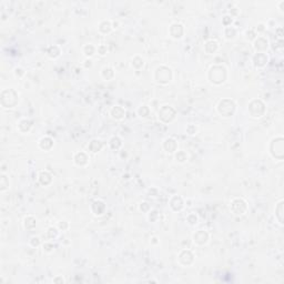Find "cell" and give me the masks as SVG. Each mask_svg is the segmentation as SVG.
<instances>
[{
  "mask_svg": "<svg viewBox=\"0 0 284 284\" xmlns=\"http://www.w3.org/2000/svg\"><path fill=\"white\" fill-rule=\"evenodd\" d=\"M171 77H172V72L167 67L158 68L157 71H155V79H157V81H159L161 83L169 82L171 80Z\"/></svg>",
  "mask_w": 284,
  "mask_h": 284,
  "instance_id": "cell-2",
  "label": "cell"
},
{
  "mask_svg": "<svg viewBox=\"0 0 284 284\" xmlns=\"http://www.w3.org/2000/svg\"><path fill=\"white\" fill-rule=\"evenodd\" d=\"M193 239H194V242H196L198 244H203V243L207 242L208 234L204 232V231H199V232H196L195 234H194Z\"/></svg>",
  "mask_w": 284,
  "mask_h": 284,
  "instance_id": "cell-5",
  "label": "cell"
},
{
  "mask_svg": "<svg viewBox=\"0 0 284 284\" xmlns=\"http://www.w3.org/2000/svg\"><path fill=\"white\" fill-rule=\"evenodd\" d=\"M39 180H40V182H41L42 184H48L50 183V181H51V176H50V174L48 172H41L40 173V176H39Z\"/></svg>",
  "mask_w": 284,
  "mask_h": 284,
  "instance_id": "cell-12",
  "label": "cell"
},
{
  "mask_svg": "<svg viewBox=\"0 0 284 284\" xmlns=\"http://www.w3.org/2000/svg\"><path fill=\"white\" fill-rule=\"evenodd\" d=\"M31 243H32V245H39V239L38 238H32L31 239Z\"/></svg>",
  "mask_w": 284,
  "mask_h": 284,
  "instance_id": "cell-23",
  "label": "cell"
},
{
  "mask_svg": "<svg viewBox=\"0 0 284 284\" xmlns=\"http://www.w3.org/2000/svg\"><path fill=\"white\" fill-rule=\"evenodd\" d=\"M234 109H235V106H234V103H233V101L227 100V99L220 101L219 107H218L219 112L224 117H230L231 114L234 112Z\"/></svg>",
  "mask_w": 284,
  "mask_h": 284,
  "instance_id": "cell-1",
  "label": "cell"
},
{
  "mask_svg": "<svg viewBox=\"0 0 284 284\" xmlns=\"http://www.w3.org/2000/svg\"><path fill=\"white\" fill-rule=\"evenodd\" d=\"M217 48H218V44L215 41H213V40L208 41L207 44H205V51L208 53H213L217 50Z\"/></svg>",
  "mask_w": 284,
  "mask_h": 284,
  "instance_id": "cell-11",
  "label": "cell"
},
{
  "mask_svg": "<svg viewBox=\"0 0 284 284\" xmlns=\"http://www.w3.org/2000/svg\"><path fill=\"white\" fill-rule=\"evenodd\" d=\"M5 180H6V176H1V191H5L6 188H7V186H9V183L5 184Z\"/></svg>",
  "mask_w": 284,
  "mask_h": 284,
  "instance_id": "cell-21",
  "label": "cell"
},
{
  "mask_svg": "<svg viewBox=\"0 0 284 284\" xmlns=\"http://www.w3.org/2000/svg\"><path fill=\"white\" fill-rule=\"evenodd\" d=\"M282 204H283V202H280L279 203V205H277V218H279V221H280V223H283V219H282Z\"/></svg>",
  "mask_w": 284,
  "mask_h": 284,
  "instance_id": "cell-17",
  "label": "cell"
},
{
  "mask_svg": "<svg viewBox=\"0 0 284 284\" xmlns=\"http://www.w3.org/2000/svg\"><path fill=\"white\" fill-rule=\"evenodd\" d=\"M176 148V143L173 139H167L164 142V149L168 151V152H173Z\"/></svg>",
  "mask_w": 284,
  "mask_h": 284,
  "instance_id": "cell-8",
  "label": "cell"
},
{
  "mask_svg": "<svg viewBox=\"0 0 284 284\" xmlns=\"http://www.w3.org/2000/svg\"><path fill=\"white\" fill-rule=\"evenodd\" d=\"M25 227L27 229H32V227H36V220L32 217H28L25 219Z\"/></svg>",
  "mask_w": 284,
  "mask_h": 284,
  "instance_id": "cell-14",
  "label": "cell"
},
{
  "mask_svg": "<svg viewBox=\"0 0 284 284\" xmlns=\"http://www.w3.org/2000/svg\"><path fill=\"white\" fill-rule=\"evenodd\" d=\"M234 34H235V29L227 27V30H225V36H227V38H233V37H234Z\"/></svg>",
  "mask_w": 284,
  "mask_h": 284,
  "instance_id": "cell-18",
  "label": "cell"
},
{
  "mask_svg": "<svg viewBox=\"0 0 284 284\" xmlns=\"http://www.w3.org/2000/svg\"><path fill=\"white\" fill-rule=\"evenodd\" d=\"M89 148H90V150L92 152H97V151H99L102 148V142L99 141V140H93L90 143V147Z\"/></svg>",
  "mask_w": 284,
  "mask_h": 284,
  "instance_id": "cell-13",
  "label": "cell"
},
{
  "mask_svg": "<svg viewBox=\"0 0 284 284\" xmlns=\"http://www.w3.org/2000/svg\"><path fill=\"white\" fill-rule=\"evenodd\" d=\"M254 62H255V66H258V67H262V66L265 65V62H268V58H266L265 54L258 53L255 57H254Z\"/></svg>",
  "mask_w": 284,
  "mask_h": 284,
  "instance_id": "cell-6",
  "label": "cell"
},
{
  "mask_svg": "<svg viewBox=\"0 0 284 284\" xmlns=\"http://www.w3.org/2000/svg\"><path fill=\"white\" fill-rule=\"evenodd\" d=\"M188 221H189L190 223H191V224H195L196 221H198V219H196V217H195L194 214H191L190 217L188 218Z\"/></svg>",
  "mask_w": 284,
  "mask_h": 284,
  "instance_id": "cell-20",
  "label": "cell"
},
{
  "mask_svg": "<svg viewBox=\"0 0 284 284\" xmlns=\"http://www.w3.org/2000/svg\"><path fill=\"white\" fill-rule=\"evenodd\" d=\"M75 162L77 163L78 165H83L88 162V158H87V155H85L83 152L77 153L75 157Z\"/></svg>",
  "mask_w": 284,
  "mask_h": 284,
  "instance_id": "cell-7",
  "label": "cell"
},
{
  "mask_svg": "<svg viewBox=\"0 0 284 284\" xmlns=\"http://www.w3.org/2000/svg\"><path fill=\"white\" fill-rule=\"evenodd\" d=\"M110 143H111V147L113 148V149H118V148L120 147V144H121V142H120V140L118 139V138H112Z\"/></svg>",
  "mask_w": 284,
  "mask_h": 284,
  "instance_id": "cell-15",
  "label": "cell"
},
{
  "mask_svg": "<svg viewBox=\"0 0 284 284\" xmlns=\"http://www.w3.org/2000/svg\"><path fill=\"white\" fill-rule=\"evenodd\" d=\"M124 110L122 108H120V107H114L113 109H112L111 111V114L113 118H116V119H122L124 116Z\"/></svg>",
  "mask_w": 284,
  "mask_h": 284,
  "instance_id": "cell-9",
  "label": "cell"
},
{
  "mask_svg": "<svg viewBox=\"0 0 284 284\" xmlns=\"http://www.w3.org/2000/svg\"><path fill=\"white\" fill-rule=\"evenodd\" d=\"M170 34L173 38H180L182 36V34H183V28H182L180 23H174L170 28Z\"/></svg>",
  "mask_w": 284,
  "mask_h": 284,
  "instance_id": "cell-4",
  "label": "cell"
},
{
  "mask_svg": "<svg viewBox=\"0 0 284 284\" xmlns=\"http://www.w3.org/2000/svg\"><path fill=\"white\" fill-rule=\"evenodd\" d=\"M186 159H188V157H186V154L184 152L176 153V160H179L180 162H183V161H186Z\"/></svg>",
  "mask_w": 284,
  "mask_h": 284,
  "instance_id": "cell-19",
  "label": "cell"
},
{
  "mask_svg": "<svg viewBox=\"0 0 284 284\" xmlns=\"http://www.w3.org/2000/svg\"><path fill=\"white\" fill-rule=\"evenodd\" d=\"M268 48V41L263 38H259L255 41V49L256 50H265Z\"/></svg>",
  "mask_w": 284,
  "mask_h": 284,
  "instance_id": "cell-10",
  "label": "cell"
},
{
  "mask_svg": "<svg viewBox=\"0 0 284 284\" xmlns=\"http://www.w3.org/2000/svg\"><path fill=\"white\" fill-rule=\"evenodd\" d=\"M99 50H100V54H104V50H103V48H102V47H101Z\"/></svg>",
  "mask_w": 284,
  "mask_h": 284,
  "instance_id": "cell-24",
  "label": "cell"
},
{
  "mask_svg": "<svg viewBox=\"0 0 284 284\" xmlns=\"http://www.w3.org/2000/svg\"><path fill=\"white\" fill-rule=\"evenodd\" d=\"M223 22H224V25H227H227H230V23L232 22V19H231L229 16H225L224 18H223Z\"/></svg>",
  "mask_w": 284,
  "mask_h": 284,
  "instance_id": "cell-22",
  "label": "cell"
},
{
  "mask_svg": "<svg viewBox=\"0 0 284 284\" xmlns=\"http://www.w3.org/2000/svg\"><path fill=\"white\" fill-rule=\"evenodd\" d=\"M210 75H213V77H210L211 78V81L214 83H221L224 81L225 79V69L223 67H213L211 69V72Z\"/></svg>",
  "mask_w": 284,
  "mask_h": 284,
  "instance_id": "cell-3",
  "label": "cell"
},
{
  "mask_svg": "<svg viewBox=\"0 0 284 284\" xmlns=\"http://www.w3.org/2000/svg\"><path fill=\"white\" fill-rule=\"evenodd\" d=\"M93 52H94V48H93L91 44L85 47V56H92Z\"/></svg>",
  "mask_w": 284,
  "mask_h": 284,
  "instance_id": "cell-16",
  "label": "cell"
}]
</instances>
